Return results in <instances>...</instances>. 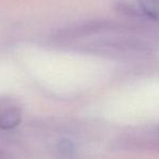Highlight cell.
<instances>
[{"label":"cell","mask_w":159,"mask_h":159,"mask_svg":"<svg viewBox=\"0 0 159 159\" xmlns=\"http://www.w3.org/2000/svg\"><path fill=\"white\" fill-rule=\"evenodd\" d=\"M142 13L154 20H159V0H139Z\"/></svg>","instance_id":"obj_2"},{"label":"cell","mask_w":159,"mask_h":159,"mask_svg":"<svg viewBox=\"0 0 159 159\" xmlns=\"http://www.w3.org/2000/svg\"><path fill=\"white\" fill-rule=\"evenodd\" d=\"M21 120H22V115L20 109L16 107L6 109L2 112H0V130H12L20 124Z\"/></svg>","instance_id":"obj_1"},{"label":"cell","mask_w":159,"mask_h":159,"mask_svg":"<svg viewBox=\"0 0 159 159\" xmlns=\"http://www.w3.org/2000/svg\"><path fill=\"white\" fill-rule=\"evenodd\" d=\"M142 142L148 147L159 150V125L156 126L148 135H146V137Z\"/></svg>","instance_id":"obj_3"},{"label":"cell","mask_w":159,"mask_h":159,"mask_svg":"<svg viewBox=\"0 0 159 159\" xmlns=\"http://www.w3.org/2000/svg\"><path fill=\"white\" fill-rule=\"evenodd\" d=\"M59 149L66 155L70 154V152H72L73 145L69 141H62L61 143H60V145H59Z\"/></svg>","instance_id":"obj_4"},{"label":"cell","mask_w":159,"mask_h":159,"mask_svg":"<svg viewBox=\"0 0 159 159\" xmlns=\"http://www.w3.org/2000/svg\"><path fill=\"white\" fill-rule=\"evenodd\" d=\"M0 159H8L7 155H6L5 152H2V150H0Z\"/></svg>","instance_id":"obj_5"}]
</instances>
